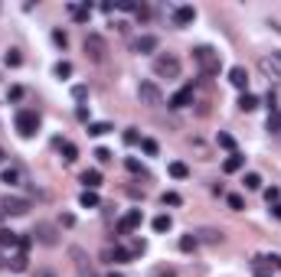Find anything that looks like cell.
I'll list each match as a JSON object with an SVG mask.
<instances>
[{"label": "cell", "instance_id": "cell-1", "mask_svg": "<svg viewBox=\"0 0 281 277\" xmlns=\"http://www.w3.org/2000/svg\"><path fill=\"white\" fill-rule=\"evenodd\" d=\"M193 62H196V69L206 78L219 75V69H223V59H219V52L213 46H196V49H193Z\"/></svg>", "mask_w": 281, "mask_h": 277}, {"label": "cell", "instance_id": "cell-2", "mask_svg": "<svg viewBox=\"0 0 281 277\" xmlns=\"http://www.w3.org/2000/svg\"><path fill=\"white\" fill-rule=\"evenodd\" d=\"M82 49L92 62H105V56H108V42H105V36H98V33H89L85 42H82Z\"/></svg>", "mask_w": 281, "mask_h": 277}, {"label": "cell", "instance_id": "cell-3", "mask_svg": "<svg viewBox=\"0 0 281 277\" xmlns=\"http://www.w3.org/2000/svg\"><path fill=\"white\" fill-rule=\"evenodd\" d=\"M154 72L160 75V78H177L180 75V59L170 56V52H164V56L154 59Z\"/></svg>", "mask_w": 281, "mask_h": 277}, {"label": "cell", "instance_id": "cell-4", "mask_svg": "<svg viewBox=\"0 0 281 277\" xmlns=\"http://www.w3.org/2000/svg\"><path fill=\"white\" fill-rule=\"evenodd\" d=\"M16 131H20V137H33V134L39 131V114L36 111H16Z\"/></svg>", "mask_w": 281, "mask_h": 277}, {"label": "cell", "instance_id": "cell-5", "mask_svg": "<svg viewBox=\"0 0 281 277\" xmlns=\"http://www.w3.org/2000/svg\"><path fill=\"white\" fill-rule=\"evenodd\" d=\"M137 98H140L144 104H151V108L164 104V95H160V88H157L154 82H140V85H137Z\"/></svg>", "mask_w": 281, "mask_h": 277}, {"label": "cell", "instance_id": "cell-6", "mask_svg": "<svg viewBox=\"0 0 281 277\" xmlns=\"http://www.w3.org/2000/svg\"><path fill=\"white\" fill-rule=\"evenodd\" d=\"M69 254H72V261H75V271H78V277H102V274L92 267V261L85 258V251H82V248H72Z\"/></svg>", "mask_w": 281, "mask_h": 277}, {"label": "cell", "instance_id": "cell-7", "mask_svg": "<svg viewBox=\"0 0 281 277\" xmlns=\"http://www.w3.org/2000/svg\"><path fill=\"white\" fill-rule=\"evenodd\" d=\"M0 205H4V216H26L30 212V199H20V196H7Z\"/></svg>", "mask_w": 281, "mask_h": 277}, {"label": "cell", "instance_id": "cell-8", "mask_svg": "<svg viewBox=\"0 0 281 277\" xmlns=\"http://www.w3.org/2000/svg\"><path fill=\"white\" fill-rule=\"evenodd\" d=\"M33 235H36V241H39V245H46V248H52V245H56V241H59V238H56V228H52L49 222H39Z\"/></svg>", "mask_w": 281, "mask_h": 277}, {"label": "cell", "instance_id": "cell-9", "mask_svg": "<svg viewBox=\"0 0 281 277\" xmlns=\"http://www.w3.org/2000/svg\"><path fill=\"white\" fill-rule=\"evenodd\" d=\"M140 222H144V216H140V209H131L125 219L118 222V231L121 235H128V231H134V228H140Z\"/></svg>", "mask_w": 281, "mask_h": 277}, {"label": "cell", "instance_id": "cell-10", "mask_svg": "<svg viewBox=\"0 0 281 277\" xmlns=\"http://www.w3.org/2000/svg\"><path fill=\"white\" fill-rule=\"evenodd\" d=\"M0 180H4L7 186H23L26 176H23L20 166H4V169H0Z\"/></svg>", "mask_w": 281, "mask_h": 277}, {"label": "cell", "instance_id": "cell-11", "mask_svg": "<svg viewBox=\"0 0 281 277\" xmlns=\"http://www.w3.org/2000/svg\"><path fill=\"white\" fill-rule=\"evenodd\" d=\"M105 258L108 261H115V264H125V261H131V248H121V245H111V248H105Z\"/></svg>", "mask_w": 281, "mask_h": 277}, {"label": "cell", "instance_id": "cell-12", "mask_svg": "<svg viewBox=\"0 0 281 277\" xmlns=\"http://www.w3.org/2000/svg\"><path fill=\"white\" fill-rule=\"evenodd\" d=\"M193 20H196L193 7H173V26H190Z\"/></svg>", "mask_w": 281, "mask_h": 277}, {"label": "cell", "instance_id": "cell-13", "mask_svg": "<svg viewBox=\"0 0 281 277\" xmlns=\"http://www.w3.org/2000/svg\"><path fill=\"white\" fill-rule=\"evenodd\" d=\"M157 46H160V39L147 33V36H140V39L134 42V52H140V56H151V52H157Z\"/></svg>", "mask_w": 281, "mask_h": 277}, {"label": "cell", "instance_id": "cell-14", "mask_svg": "<svg viewBox=\"0 0 281 277\" xmlns=\"http://www.w3.org/2000/svg\"><path fill=\"white\" fill-rule=\"evenodd\" d=\"M229 82L239 88V92H245V88H249V72H245L242 66H232L229 69Z\"/></svg>", "mask_w": 281, "mask_h": 277}, {"label": "cell", "instance_id": "cell-15", "mask_svg": "<svg viewBox=\"0 0 281 277\" xmlns=\"http://www.w3.org/2000/svg\"><path fill=\"white\" fill-rule=\"evenodd\" d=\"M170 108H187V104H193V88H180L177 95H170Z\"/></svg>", "mask_w": 281, "mask_h": 277}, {"label": "cell", "instance_id": "cell-16", "mask_svg": "<svg viewBox=\"0 0 281 277\" xmlns=\"http://www.w3.org/2000/svg\"><path fill=\"white\" fill-rule=\"evenodd\" d=\"M69 13L75 16V23H89L92 7H89V4H69Z\"/></svg>", "mask_w": 281, "mask_h": 277}, {"label": "cell", "instance_id": "cell-17", "mask_svg": "<svg viewBox=\"0 0 281 277\" xmlns=\"http://www.w3.org/2000/svg\"><path fill=\"white\" fill-rule=\"evenodd\" d=\"M258 69L268 75V82H281V72H278V66H275V62H271L268 56H265V59H258Z\"/></svg>", "mask_w": 281, "mask_h": 277}, {"label": "cell", "instance_id": "cell-18", "mask_svg": "<svg viewBox=\"0 0 281 277\" xmlns=\"http://www.w3.org/2000/svg\"><path fill=\"white\" fill-rule=\"evenodd\" d=\"M242 166H245V157L242 154H229V157H226V163H223V173H239Z\"/></svg>", "mask_w": 281, "mask_h": 277}, {"label": "cell", "instance_id": "cell-19", "mask_svg": "<svg viewBox=\"0 0 281 277\" xmlns=\"http://www.w3.org/2000/svg\"><path fill=\"white\" fill-rule=\"evenodd\" d=\"M82 183H85V189H98V186H102V173H98V169H85V173H82Z\"/></svg>", "mask_w": 281, "mask_h": 277}, {"label": "cell", "instance_id": "cell-20", "mask_svg": "<svg viewBox=\"0 0 281 277\" xmlns=\"http://www.w3.org/2000/svg\"><path fill=\"white\" fill-rule=\"evenodd\" d=\"M13 245H20V235L13 228H0V248H13Z\"/></svg>", "mask_w": 281, "mask_h": 277}, {"label": "cell", "instance_id": "cell-21", "mask_svg": "<svg viewBox=\"0 0 281 277\" xmlns=\"http://www.w3.org/2000/svg\"><path fill=\"white\" fill-rule=\"evenodd\" d=\"M111 131H115V127H111V124L108 121H89V134H92V137H105V134H111Z\"/></svg>", "mask_w": 281, "mask_h": 277}, {"label": "cell", "instance_id": "cell-22", "mask_svg": "<svg viewBox=\"0 0 281 277\" xmlns=\"http://www.w3.org/2000/svg\"><path fill=\"white\" fill-rule=\"evenodd\" d=\"M78 205H82V209H95V205H98V193L85 189L82 196H78Z\"/></svg>", "mask_w": 281, "mask_h": 277}, {"label": "cell", "instance_id": "cell-23", "mask_svg": "<svg viewBox=\"0 0 281 277\" xmlns=\"http://www.w3.org/2000/svg\"><path fill=\"white\" fill-rule=\"evenodd\" d=\"M196 248H199V238L193 235V231H190V235H183V238H180V251H187V254H190V251H196Z\"/></svg>", "mask_w": 281, "mask_h": 277}, {"label": "cell", "instance_id": "cell-24", "mask_svg": "<svg viewBox=\"0 0 281 277\" xmlns=\"http://www.w3.org/2000/svg\"><path fill=\"white\" fill-rule=\"evenodd\" d=\"M239 108H242V111H255V108H258V98H255V95H249V92H242Z\"/></svg>", "mask_w": 281, "mask_h": 277}, {"label": "cell", "instance_id": "cell-25", "mask_svg": "<svg viewBox=\"0 0 281 277\" xmlns=\"http://www.w3.org/2000/svg\"><path fill=\"white\" fill-rule=\"evenodd\" d=\"M167 169H170V176H173V180H187V176H190V169H187V163H180V160H177V163H170V166H167Z\"/></svg>", "mask_w": 281, "mask_h": 277}, {"label": "cell", "instance_id": "cell-26", "mask_svg": "<svg viewBox=\"0 0 281 277\" xmlns=\"http://www.w3.org/2000/svg\"><path fill=\"white\" fill-rule=\"evenodd\" d=\"M196 238H199V241H209V245H219V241H223V231H213V228H206V231H199Z\"/></svg>", "mask_w": 281, "mask_h": 277}, {"label": "cell", "instance_id": "cell-27", "mask_svg": "<svg viewBox=\"0 0 281 277\" xmlns=\"http://www.w3.org/2000/svg\"><path fill=\"white\" fill-rule=\"evenodd\" d=\"M151 225H154V231H170V228H173V222H170V216H157Z\"/></svg>", "mask_w": 281, "mask_h": 277}, {"label": "cell", "instance_id": "cell-28", "mask_svg": "<svg viewBox=\"0 0 281 277\" xmlns=\"http://www.w3.org/2000/svg\"><path fill=\"white\" fill-rule=\"evenodd\" d=\"M59 147H63V160H66V163H75V157H78L75 144H69V140H66V144H59Z\"/></svg>", "mask_w": 281, "mask_h": 277}, {"label": "cell", "instance_id": "cell-29", "mask_svg": "<svg viewBox=\"0 0 281 277\" xmlns=\"http://www.w3.org/2000/svg\"><path fill=\"white\" fill-rule=\"evenodd\" d=\"M52 72H56V78H69V75H72V62H56V69H52Z\"/></svg>", "mask_w": 281, "mask_h": 277}, {"label": "cell", "instance_id": "cell-30", "mask_svg": "<svg viewBox=\"0 0 281 277\" xmlns=\"http://www.w3.org/2000/svg\"><path fill=\"white\" fill-rule=\"evenodd\" d=\"M242 186H245V189H262V176L258 173H245Z\"/></svg>", "mask_w": 281, "mask_h": 277}, {"label": "cell", "instance_id": "cell-31", "mask_svg": "<svg viewBox=\"0 0 281 277\" xmlns=\"http://www.w3.org/2000/svg\"><path fill=\"white\" fill-rule=\"evenodd\" d=\"M140 150H144L147 157H157V150H160V147H157V140H151V137H140Z\"/></svg>", "mask_w": 281, "mask_h": 277}, {"label": "cell", "instance_id": "cell-32", "mask_svg": "<svg viewBox=\"0 0 281 277\" xmlns=\"http://www.w3.org/2000/svg\"><path fill=\"white\" fill-rule=\"evenodd\" d=\"M4 62H7V66H10V69H16V66H20V62H23V56H20V49H7V56H4Z\"/></svg>", "mask_w": 281, "mask_h": 277}, {"label": "cell", "instance_id": "cell-33", "mask_svg": "<svg viewBox=\"0 0 281 277\" xmlns=\"http://www.w3.org/2000/svg\"><path fill=\"white\" fill-rule=\"evenodd\" d=\"M226 202H229V209H235V212L245 209V199H242L239 193H229V196H226Z\"/></svg>", "mask_w": 281, "mask_h": 277}, {"label": "cell", "instance_id": "cell-34", "mask_svg": "<svg viewBox=\"0 0 281 277\" xmlns=\"http://www.w3.org/2000/svg\"><path fill=\"white\" fill-rule=\"evenodd\" d=\"M10 267H13L16 274H23V271H26V254H23V251L13 254V258H10Z\"/></svg>", "mask_w": 281, "mask_h": 277}, {"label": "cell", "instance_id": "cell-35", "mask_svg": "<svg viewBox=\"0 0 281 277\" xmlns=\"http://www.w3.org/2000/svg\"><path fill=\"white\" fill-rule=\"evenodd\" d=\"M216 144H219V147H226V150H232V154H235V140H232V134H226V131H223V134L216 137Z\"/></svg>", "mask_w": 281, "mask_h": 277}, {"label": "cell", "instance_id": "cell-36", "mask_svg": "<svg viewBox=\"0 0 281 277\" xmlns=\"http://www.w3.org/2000/svg\"><path fill=\"white\" fill-rule=\"evenodd\" d=\"M125 166H128V173H134V176L140 173V176H144V166H140V160H137V157H128V160H125Z\"/></svg>", "mask_w": 281, "mask_h": 277}, {"label": "cell", "instance_id": "cell-37", "mask_svg": "<svg viewBox=\"0 0 281 277\" xmlns=\"http://www.w3.org/2000/svg\"><path fill=\"white\" fill-rule=\"evenodd\" d=\"M125 144H128V147H137V144H140V134H137L134 127H128V131H125Z\"/></svg>", "mask_w": 281, "mask_h": 277}, {"label": "cell", "instance_id": "cell-38", "mask_svg": "<svg viewBox=\"0 0 281 277\" xmlns=\"http://www.w3.org/2000/svg\"><path fill=\"white\" fill-rule=\"evenodd\" d=\"M278 199H281V189H278V186H268V189H265V202H268V205H275Z\"/></svg>", "mask_w": 281, "mask_h": 277}, {"label": "cell", "instance_id": "cell-39", "mask_svg": "<svg viewBox=\"0 0 281 277\" xmlns=\"http://www.w3.org/2000/svg\"><path fill=\"white\" fill-rule=\"evenodd\" d=\"M52 42H56V46H63V49H66V46H69V36H66L63 30H52Z\"/></svg>", "mask_w": 281, "mask_h": 277}, {"label": "cell", "instance_id": "cell-40", "mask_svg": "<svg viewBox=\"0 0 281 277\" xmlns=\"http://www.w3.org/2000/svg\"><path fill=\"white\" fill-rule=\"evenodd\" d=\"M160 202H164V205H180V193H164Z\"/></svg>", "mask_w": 281, "mask_h": 277}, {"label": "cell", "instance_id": "cell-41", "mask_svg": "<svg viewBox=\"0 0 281 277\" xmlns=\"http://www.w3.org/2000/svg\"><path fill=\"white\" fill-rule=\"evenodd\" d=\"M268 131H281V111L268 114Z\"/></svg>", "mask_w": 281, "mask_h": 277}, {"label": "cell", "instance_id": "cell-42", "mask_svg": "<svg viewBox=\"0 0 281 277\" xmlns=\"http://www.w3.org/2000/svg\"><path fill=\"white\" fill-rule=\"evenodd\" d=\"M144 251H147V241H144V238H137L134 245H131V254L137 258V254H144Z\"/></svg>", "mask_w": 281, "mask_h": 277}, {"label": "cell", "instance_id": "cell-43", "mask_svg": "<svg viewBox=\"0 0 281 277\" xmlns=\"http://www.w3.org/2000/svg\"><path fill=\"white\" fill-rule=\"evenodd\" d=\"M72 98H75V101H85V98H89V88H85V85H75V88H72Z\"/></svg>", "mask_w": 281, "mask_h": 277}, {"label": "cell", "instance_id": "cell-44", "mask_svg": "<svg viewBox=\"0 0 281 277\" xmlns=\"http://www.w3.org/2000/svg\"><path fill=\"white\" fill-rule=\"evenodd\" d=\"M95 160H98V163H111V150L98 147V150H95Z\"/></svg>", "mask_w": 281, "mask_h": 277}, {"label": "cell", "instance_id": "cell-45", "mask_svg": "<svg viewBox=\"0 0 281 277\" xmlns=\"http://www.w3.org/2000/svg\"><path fill=\"white\" fill-rule=\"evenodd\" d=\"M16 248H20V251L26 254V251L33 248V238H30V235H20V245H16Z\"/></svg>", "mask_w": 281, "mask_h": 277}, {"label": "cell", "instance_id": "cell-46", "mask_svg": "<svg viewBox=\"0 0 281 277\" xmlns=\"http://www.w3.org/2000/svg\"><path fill=\"white\" fill-rule=\"evenodd\" d=\"M134 16H137V20H147V16H151V10H147L144 4H137V10H134Z\"/></svg>", "mask_w": 281, "mask_h": 277}, {"label": "cell", "instance_id": "cell-47", "mask_svg": "<svg viewBox=\"0 0 281 277\" xmlns=\"http://www.w3.org/2000/svg\"><path fill=\"white\" fill-rule=\"evenodd\" d=\"M7 98H10V101H20V98H23V88H20V85H13V88H10V95H7Z\"/></svg>", "mask_w": 281, "mask_h": 277}, {"label": "cell", "instance_id": "cell-48", "mask_svg": "<svg viewBox=\"0 0 281 277\" xmlns=\"http://www.w3.org/2000/svg\"><path fill=\"white\" fill-rule=\"evenodd\" d=\"M75 118H78V121H89V108H85V104H78V108H75Z\"/></svg>", "mask_w": 281, "mask_h": 277}, {"label": "cell", "instance_id": "cell-49", "mask_svg": "<svg viewBox=\"0 0 281 277\" xmlns=\"http://www.w3.org/2000/svg\"><path fill=\"white\" fill-rule=\"evenodd\" d=\"M265 261L275 267V271H281V254H271V258H265Z\"/></svg>", "mask_w": 281, "mask_h": 277}, {"label": "cell", "instance_id": "cell-50", "mask_svg": "<svg viewBox=\"0 0 281 277\" xmlns=\"http://www.w3.org/2000/svg\"><path fill=\"white\" fill-rule=\"evenodd\" d=\"M157 277H177V271H173V267H160V271H157Z\"/></svg>", "mask_w": 281, "mask_h": 277}, {"label": "cell", "instance_id": "cell-51", "mask_svg": "<svg viewBox=\"0 0 281 277\" xmlns=\"http://www.w3.org/2000/svg\"><path fill=\"white\" fill-rule=\"evenodd\" d=\"M271 216H275V219H281V202H275V205H271Z\"/></svg>", "mask_w": 281, "mask_h": 277}, {"label": "cell", "instance_id": "cell-52", "mask_svg": "<svg viewBox=\"0 0 281 277\" xmlns=\"http://www.w3.org/2000/svg\"><path fill=\"white\" fill-rule=\"evenodd\" d=\"M271 62H275V66H281V49H275V52H271Z\"/></svg>", "mask_w": 281, "mask_h": 277}, {"label": "cell", "instance_id": "cell-53", "mask_svg": "<svg viewBox=\"0 0 281 277\" xmlns=\"http://www.w3.org/2000/svg\"><path fill=\"white\" fill-rule=\"evenodd\" d=\"M39 277H56V274H52V271H43V274H39Z\"/></svg>", "mask_w": 281, "mask_h": 277}, {"label": "cell", "instance_id": "cell-54", "mask_svg": "<svg viewBox=\"0 0 281 277\" xmlns=\"http://www.w3.org/2000/svg\"><path fill=\"white\" fill-rule=\"evenodd\" d=\"M255 277H271V274H265V271H258V274H255Z\"/></svg>", "mask_w": 281, "mask_h": 277}, {"label": "cell", "instance_id": "cell-55", "mask_svg": "<svg viewBox=\"0 0 281 277\" xmlns=\"http://www.w3.org/2000/svg\"><path fill=\"white\" fill-rule=\"evenodd\" d=\"M108 277H125V274H115V271H111V274H108Z\"/></svg>", "mask_w": 281, "mask_h": 277}, {"label": "cell", "instance_id": "cell-56", "mask_svg": "<svg viewBox=\"0 0 281 277\" xmlns=\"http://www.w3.org/2000/svg\"><path fill=\"white\" fill-rule=\"evenodd\" d=\"M0 163H4V150H0Z\"/></svg>", "mask_w": 281, "mask_h": 277}, {"label": "cell", "instance_id": "cell-57", "mask_svg": "<svg viewBox=\"0 0 281 277\" xmlns=\"http://www.w3.org/2000/svg\"><path fill=\"white\" fill-rule=\"evenodd\" d=\"M0 219H4V205H0Z\"/></svg>", "mask_w": 281, "mask_h": 277}, {"label": "cell", "instance_id": "cell-58", "mask_svg": "<svg viewBox=\"0 0 281 277\" xmlns=\"http://www.w3.org/2000/svg\"><path fill=\"white\" fill-rule=\"evenodd\" d=\"M0 264H4V261H0Z\"/></svg>", "mask_w": 281, "mask_h": 277}]
</instances>
